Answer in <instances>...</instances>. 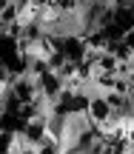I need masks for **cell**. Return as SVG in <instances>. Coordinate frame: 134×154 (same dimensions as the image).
<instances>
[{
  "mask_svg": "<svg viewBox=\"0 0 134 154\" xmlns=\"http://www.w3.org/2000/svg\"><path fill=\"white\" fill-rule=\"evenodd\" d=\"M9 3H17V0H9Z\"/></svg>",
  "mask_w": 134,
  "mask_h": 154,
  "instance_id": "5b68a950",
  "label": "cell"
},
{
  "mask_svg": "<svg viewBox=\"0 0 134 154\" xmlns=\"http://www.w3.org/2000/svg\"><path fill=\"white\" fill-rule=\"evenodd\" d=\"M11 94L20 100V106H29V103H32V100L40 94L37 77H34V74H20L14 83H11Z\"/></svg>",
  "mask_w": 134,
  "mask_h": 154,
  "instance_id": "6da1fadb",
  "label": "cell"
},
{
  "mask_svg": "<svg viewBox=\"0 0 134 154\" xmlns=\"http://www.w3.org/2000/svg\"><path fill=\"white\" fill-rule=\"evenodd\" d=\"M114 80H117V74L94 72V80H91V91H100V94H108V91H114Z\"/></svg>",
  "mask_w": 134,
  "mask_h": 154,
  "instance_id": "7a4b0ae2",
  "label": "cell"
},
{
  "mask_svg": "<svg viewBox=\"0 0 134 154\" xmlns=\"http://www.w3.org/2000/svg\"><path fill=\"white\" fill-rule=\"evenodd\" d=\"M11 143H14V134L11 131H0V154H9Z\"/></svg>",
  "mask_w": 134,
  "mask_h": 154,
  "instance_id": "277c9868",
  "label": "cell"
},
{
  "mask_svg": "<svg viewBox=\"0 0 134 154\" xmlns=\"http://www.w3.org/2000/svg\"><path fill=\"white\" fill-rule=\"evenodd\" d=\"M120 69V60L111 54V51H100V57H97V72H106V74H117Z\"/></svg>",
  "mask_w": 134,
  "mask_h": 154,
  "instance_id": "3957f363",
  "label": "cell"
},
{
  "mask_svg": "<svg viewBox=\"0 0 134 154\" xmlns=\"http://www.w3.org/2000/svg\"><path fill=\"white\" fill-rule=\"evenodd\" d=\"M129 154H134V149H131V151H129Z\"/></svg>",
  "mask_w": 134,
  "mask_h": 154,
  "instance_id": "8992f818",
  "label": "cell"
}]
</instances>
